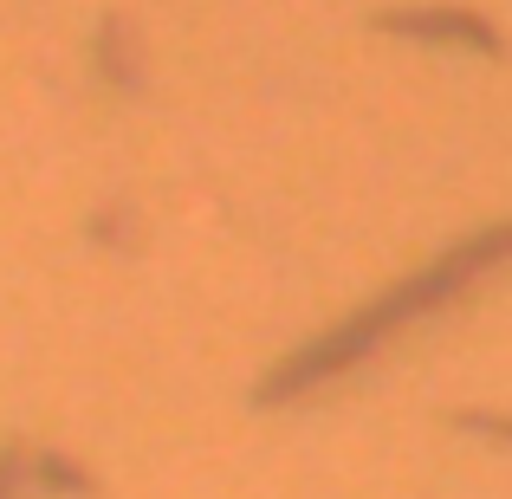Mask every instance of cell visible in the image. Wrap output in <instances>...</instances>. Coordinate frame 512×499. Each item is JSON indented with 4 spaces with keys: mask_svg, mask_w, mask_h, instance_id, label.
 <instances>
[{
    "mask_svg": "<svg viewBox=\"0 0 512 499\" xmlns=\"http://www.w3.org/2000/svg\"><path fill=\"white\" fill-rule=\"evenodd\" d=\"M512 253V221L506 227H493V234H480L474 247H461V253H448V260L435 266V273H422V279H409V286H396L383 305H370V312H357L338 337H325L318 350H305V357H292L286 370H279V383H266V402H279V396H292V389H305V383H318L325 370H338V363H350L370 337H383L396 318H409V312H422V305H435V299H448V292H461L467 279H480V266H493V260H506Z\"/></svg>",
    "mask_w": 512,
    "mask_h": 499,
    "instance_id": "1",
    "label": "cell"
}]
</instances>
